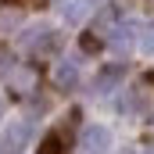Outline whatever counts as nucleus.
<instances>
[{
  "label": "nucleus",
  "mask_w": 154,
  "mask_h": 154,
  "mask_svg": "<svg viewBox=\"0 0 154 154\" xmlns=\"http://www.w3.org/2000/svg\"><path fill=\"white\" fill-rule=\"evenodd\" d=\"M108 143H111V133H108L104 125H86V129H82V140H79L82 154H104Z\"/></svg>",
  "instance_id": "1"
},
{
  "label": "nucleus",
  "mask_w": 154,
  "mask_h": 154,
  "mask_svg": "<svg viewBox=\"0 0 154 154\" xmlns=\"http://www.w3.org/2000/svg\"><path fill=\"white\" fill-rule=\"evenodd\" d=\"M7 79H11V90H14L18 97H25L29 90H36V68H32V65L11 68V72H7Z\"/></svg>",
  "instance_id": "2"
},
{
  "label": "nucleus",
  "mask_w": 154,
  "mask_h": 154,
  "mask_svg": "<svg viewBox=\"0 0 154 154\" xmlns=\"http://www.w3.org/2000/svg\"><path fill=\"white\" fill-rule=\"evenodd\" d=\"M75 82H79V68L72 61H57V65H54V86H57V90H72Z\"/></svg>",
  "instance_id": "3"
},
{
  "label": "nucleus",
  "mask_w": 154,
  "mask_h": 154,
  "mask_svg": "<svg viewBox=\"0 0 154 154\" xmlns=\"http://www.w3.org/2000/svg\"><path fill=\"white\" fill-rule=\"evenodd\" d=\"M122 75H125V65H122V61H118V65H108L100 75L93 79V90H100V93H104V90H111V86H115Z\"/></svg>",
  "instance_id": "4"
},
{
  "label": "nucleus",
  "mask_w": 154,
  "mask_h": 154,
  "mask_svg": "<svg viewBox=\"0 0 154 154\" xmlns=\"http://www.w3.org/2000/svg\"><path fill=\"white\" fill-rule=\"evenodd\" d=\"M65 143H68V133H65V129H57V133H50V136L43 140L39 154H61V151H65Z\"/></svg>",
  "instance_id": "5"
},
{
  "label": "nucleus",
  "mask_w": 154,
  "mask_h": 154,
  "mask_svg": "<svg viewBox=\"0 0 154 154\" xmlns=\"http://www.w3.org/2000/svg\"><path fill=\"white\" fill-rule=\"evenodd\" d=\"M25 140H29V125H25V122H14V125L7 129V147H22Z\"/></svg>",
  "instance_id": "6"
},
{
  "label": "nucleus",
  "mask_w": 154,
  "mask_h": 154,
  "mask_svg": "<svg viewBox=\"0 0 154 154\" xmlns=\"http://www.w3.org/2000/svg\"><path fill=\"white\" fill-rule=\"evenodd\" d=\"M90 7H93V4H86V0H72V7L65 11V18H68V22H79V18L90 11Z\"/></svg>",
  "instance_id": "7"
},
{
  "label": "nucleus",
  "mask_w": 154,
  "mask_h": 154,
  "mask_svg": "<svg viewBox=\"0 0 154 154\" xmlns=\"http://www.w3.org/2000/svg\"><path fill=\"white\" fill-rule=\"evenodd\" d=\"M115 18H118V11H115V7H104V11L97 14V29H108V25H111Z\"/></svg>",
  "instance_id": "8"
},
{
  "label": "nucleus",
  "mask_w": 154,
  "mask_h": 154,
  "mask_svg": "<svg viewBox=\"0 0 154 154\" xmlns=\"http://www.w3.org/2000/svg\"><path fill=\"white\" fill-rule=\"evenodd\" d=\"M82 50H86V54L100 50V36H90V32H86V36H82Z\"/></svg>",
  "instance_id": "9"
},
{
  "label": "nucleus",
  "mask_w": 154,
  "mask_h": 154,
  "mask_svg": "<svg viewBox=\"0 0 154 154\" xmlns=\"http://www.w3.org/2000/svg\"><path fill=\"white\" fill-rule=\"evenodd\" d=\"M11 68H14V65H11V54L0 50V72H11Z\"/></svg>",
  "instance_id": "10"
},
{
  "label": "nucleus",
  "mask_w": 154,
  "mask_h": 154,
  "mask_svg": "<svg viewBox=\"0 0 154 154\" xmlns=\"http://www.w3.org/2000/svg\"><path fill=\"white\" fill-rule=\"evenodd\" d=\"M143 50H154V29L147 32V36H143Z\"/></svg>",
  "instance_id": "11"
},
{
  "label": "nucleus",
  "mask_w": 154,
  "mask_h": 154,
  "mask_svg": "<svg viewBox=\"0 0 154 154\" xmlns=\"http://www.w3.org/2000/svg\"><path fill=\"white\" fill-rule=\"evenodd\" d=\"M0 118H4V104H0Z\"/></svg>",
  "instance_id": "12"
}]
</instances>
